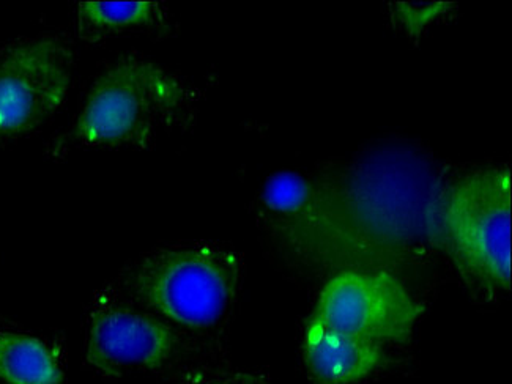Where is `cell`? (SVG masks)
Returning a JSON list of instances; mask_svg holds the SVG:
<instances>
[{
  "label": "cell",
  "mask_w": 512,
  "mask_h": 384,
  "mask_svg": "<svg viewBox=\"0 0 512 384\" xmlns=\"http://www.w3.org/2000/svg\"><path fill=\"white\" fill-rule=\"evenodd\" d=\"M0 380L5 384H60L62 370L37 337L0 331Z\"/></svg>",
  "instance_id": "cell-9"
},
{
  "label": "cell",
  "mask_w": 512,
  "mask_h": 384,
  "mask_svg": "<svg viewBox=\"0 0 512 384\" xmlns=\"http://www.w3.org/2000/svg\"><path fill=\"white\" fill-rule=\"evenodd\" d=\"M186 100L174 74L152 60L123 56L93 82L73 136L87 147H145Z\"/></svg>",
  "instance_id": "cell-1"
},
{
  "label": "cell",
  "mask_w": 512,
  "mask_h": 384,
  "mask_svg": "<svg viewBox=\"0 0 512 384\" xmlns=\"http://www.w3.org/2000/svg\"><path fill=\"white\" fill-rule=\"evenodd\" d=\"M160 23H163V8L158 2H81L78 5V34L90 43L134 34Z\"/></svg>",
  "instance_id": "cell-8"
},
{
  "label": "cell",
  "mask_w": 512,
  "mask_h": 384,
  "mask_svg": "<svg viewBox=\"0 0 512 384\" xmlns=\"http://www.w3.org/2000/svg\"><path fill=\"white\" fill-rule=\"evenodd\" d=\"M190 384H264L253 375L246 373H229V375H218V377H204L201 380L193 381Z\"/></svg>",
  "instance_id": "cell-10"
},
{
  "label": "cell",
  "mask_w": 512,
  "mask_h": 384,
  "mask_svg": "<svg viewBox=\"0 0 512 384\" xmlns=\"http://www.w3.org/2000/svg\"><path fill=\"white\" fill-rule=\"evenodd\" d=\"M179 347V334L156 315L123 304H104L90 317L87 362L109 377L160 369Z\"/></svg>",
  "instance_id": "cell-6"
},
{
  "label": "cell",
  "mask_w": 512,
  "mask_h": 384,
  "mask_svg": "<svg viewBox=\"0 0 512 384\" xmlns=\"http://www.w3.org/2000/svg\"><path fill=\"white\" fill-rule=\"evenodd\" d=\"M139 303L167 323L188 329L218 325L240 285L234 252L210 244L147 255L131 276Z\"/></svg>",
  "instance_id": "cell-3"
},
{
  "label": "cell",
  "mask_w": 512,
  "mask_h": 384,
  "mask_svg": "<svg viewBox=\"0 0 512 384\" xmlns=\"http://www.w3.org/2000/svg\"><path fill=\"white\" fill-rule=\"evenodd\" d=\"M75 51L56 35L21 38L0 51V134L30 133L67 100Z\"/></svg>",
  "instance_id": "cell-4"
},
{
  "label": "cell",
  "mask_w": 512,
  "mask_h": 384,
  "mask_svg": "<svg viewBox=\"0 0 512 384\" xmlns=\"http://www.w3.org/2000/svg\"><path fill=\"white\" fill-rule=\"evenodd\" d=\"M423 304L390 273L344 271L327 282L309 320L375 344H405Z\"/></svg>",
  "instance_id": "cell-5"
},
{
  "label": "cell",
  "mask_w": 512,
  "mask_h": 384,
  "mask_svg": "<svg viewBox=\"0 0 512 384\" xmlns=\"http://www.w3.org/2000/svg\"><path fill=\"white\" fill-rule=\"evenodd\" d=\"M306 369L317 384H355L385 364L383 345L338 333L308 320L303 337Z\"/></svg>",
  "instance_id": "cell-7"
},
{
  "label": "cell",
  "mask_w": 512,
  "mask_h": 384,
  "mask_svg": "<svg viewBox=\"0 0 512 384\" xmlns=\"http://www.w3.org/2000/svg\"><path fill=\"white\" fill-rule=\"evenodd\" d=\"M446 252L465 282L481 292L511 287V170H473L442 202Z\"/></svg>",
  "instance_id": "cell-2"
}]
</instances>
